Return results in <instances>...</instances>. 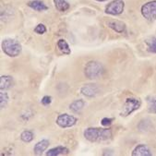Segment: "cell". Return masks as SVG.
<instances>
[{
    "mask_svg": "<svg viewBox=\"0 0 156 156\" xmlns=\"http://www.w3.org/2000/svg\"><path fill=\"white\" fill-rule=\"evenodd\" d=\"M69 149L66 147H62V146H58L55 148H53L51 150H49L46 152L47 156H57V155H64V154H68L69 153Z\"/></svg>",
    "mask_w": 156,
    "mask_h": 156,
    "instance_id": "12",
    "label": "cell"
},
{
    "mask_svg": "<svg viewBox=\"0 0 156 156\" xmlns=\"http://www.w3.org/2000/svg\"><path fill=\"white\" fill-rule=\"evenodd\" d=\"M34 32H35L36 34H44L46 32V27H45L44 24L40 23V24H38V25L35 27Z\"/></svg>",
    "mask_w": 156,
    "mask_h": 156,
    "instance_id": "22",
    "label": "cell"
},
{
    "mask_svg": "<svg viewBox=\"0 0 156 156\" xmlns=\"http://www.w3.org/2000/svg\"><path fill=\"white\" fill-rule=\"evenodd\" d=\"M80 91H81L82 94L85 95V96L93 97L98 93L99 89L95 84H87V85H85V86H83L81 88Z\"/></svg>",
    "mask_w": 156,
    "mask_h": 156,
    "instance_id": "8",
    "label": "cell"
},
{
    "mask_svg": "<svg viewBox=\"0 0 156 156\" xmlns=\"http://www.w3.org/2000/svg\"><path fill=\"white\" fill-rule=\"evenodd\" d=\"M125 4L123 0H114L105 8V12L110 15H120L124 11Z\"/></svg>",
    "mask_w": 156,
    "mask_h": 156,
    "instance_id": "7",
    "label": "cell"
},
{
    "mask_svg": "<svg viewBox=\"0 0 156 156\" xmlns=\"http://www.w3.org/2000/svg\"><path fill=\"white\" fill-rule=\"evenodd\" d=\"M132 155L133 156H151V152L146 145L140 144V145H138L134 149Z\"/></svg>",
    "mask_w": 156,
    "mask_h": 156,
    "instance_id": "10",
    "label": "cell"
},
{
    "mask_svg": "<svg viewBox=\"0 0 156 156\" xmlns=\"http://www.w3.org/2000/svg\"><path fill=\"white\" fill-rule=\"evenodd\" d=\"M107 25L118 34H123L126 30V24L120 20H110L107 22Z\"/></svg>",
    "mask_w": 156,
    "mask_h": 156,
    "instance_id": "9",
    "label": "cell"
},
{
    "mask_svg": "<svg viewBox=\"0 0 156 156\" xmlns=\"http://www.w3.org/2000/svg\"><path fill=\"white\" fill-rule=\"evenodd\" d=\"M104 72L103 66L96 61H90L85 66V75L87 78L93 80L102 76Z\"/></svg>",
    "mask_w": 156,
    "mask_h": 156,
    "instance_id": "3",
    "label": "cell"
},
{
    "mask_svg": "<svg viewBox=\"0 0 156 156\" xmlns=\"http://www.w3.org/2000/svg\"><path fill=\"white\" fill-rule=\"evenodd\" d=\"M57 47L59 48V50L65 54V55H69L71 53V50L69 48V44L64 40V39H61L57 42Z\"/></svg>",
    "mask_w": 156,
    "mask_h": 156,
    "instance_id": "17",
    "label": "cell"
},
{
    "mask_svg": "<svg viewBox=\"0 0 156 156\" xmlns=\"http://www.w3.org/2000/svg\"><path fill=\"white\" fill-rule=\"evenodd\" d=\"M49 146V141L47 140H43L39 142H37L34 146V153L37 155H41Z\"/></svg>",
    "mask_w": 156,
    "mask_h": 156,
    "instance_id": "13",
    "label": "cell"
},
{
    "mask_svg": "<svg viewBox=\"0 0 156 156\" xmlns=\"http://www.w3.org/2000/svg\"><path fill=\"white\" fill-rule=\"evenodd\" d=\"M84 137L89 141L98 142V141H104L109 140L112 137V132L108 129L89 128L85 129Z\"/></svg>",
    "mask_w": 156,
    "mask_h": 156,
    "instance_id": "1",
    "label": "cell"
},
{
    "mask_svg": "<svg viewBox=\"0 0 156 156\" xmlns=\"http://www.w3.org/2000/svg\"><path fill=\"white\" fill-rule=\"evenodd\" d=\"M28 6L30 8H32L33 9L36 10V11H39V12L48 9L47 6L43 1H41V0H34V1H30L28 3Z\"/></svg>",
    "mask_w": 156,
    "mask_h": 156,
    "instance_id": "11",
    "label": "cell"
},
{
    "mask_svg": "<svg viewBox=\"0 0 156 156\" xmlns=\"http://www.w3.org/2000/svg\"><path fill=\"white\" fill-rule=\"evenodd\" d=\"M97 1H100V2H103V1H106V0H97Z\"/></svg>",
    "mask_w": 156,
    "mask_h": 156,
    "instance_id": "25",
    "label": "cell"
},
{
    "mask_svg": "<svg viewBox=\"0 0 156 156\" xmlns=\"http://www.w3.org/2000/svg\"><path fill=\"white\" fill-rule=\"evenodd\" d=\"M141 14L142 16L149 20H153L156 19V0L148 2L141 7Z\"/></svg>",
    "mask_w": 156,
    "mask_h": 156,
    "instance_id": "5",
    "label": "cell"
},
{
    "mask_svg": "<svg viewBox=\"0 0 156 156\" xmlns=\"http://www.w3.org/2000/svg\"><path fill=\"white\" fill-rule=\"evenodd\" d=\"M147 44V50L150 53L156 54V37H152L146 41Z\"/></svg>",
    "mask_w": 156,
    "mask_h": 156,
    "instance_id": "18",
    "label": "cell"
},
{
    "mask_svg": "<svg viewBox=\"0 0 156 156\" xmlns=\"http://www.w3.org/2000/svg\"><path fill=\"white\" fill-rule=\"evenodd\" d=\"M0 99H1V101H0L1 102V108H5L9 102V96L7 94V92L1 91V93H0Z\"/></svg>",
    "mask_w": 156,
    "mask_h": 156,
    "instance_id": "21",
    "label": "cell"
},
{
    "mask_svg": "<svg viewBox=\"0 0 156 156\" xmlns=\"http://www.w3.org/2000/svg\"><path fill=\"white\" fill-rule=\"evenodd\" d=\"M51 102H52V97L51 96H48V95H46V96H44L43 97V99H42V101H41V103H42V105H49L50 104H51Z\"/></svg>",
    "mask_w": 156,
    "mask_h": 156,
    "instance_id": "24",
    "label": "cell"
},
{
    "mask_svg": "<svg viewBox=\"0 0 156 156\" xmlns=\"http://www.w3.org/2000/svg\"><path fill=\"white\" fill-rule=\"evenodd\" d=\"M77 123V118L68 114L59 115L56 118V124L61 128H70Z\"/></svg>",
    "mask_w": 156,
    "mask_h": 156,
    "instance_id": "6",
    "label": "cell"
},
{
    "mask_svg": "<svg viewBox=\"0 0 156 156\" xmlns=\"http://www.w3.org/2000/svg\"><path fill=\"white\" fill-rule=\"evenodd\" d=\"M148 110L150 113L156 114V96H152L148 99Z\"/></svg>",
    "mask_w": 156,
    "mask_h": 156,
    "instance_id": "19",
    "label": "cell"
},
{
    "mask_svg": "<svg viewBox=\"0 0 156 156\" xmlns=\"http://www.w3.org/2000/svg\"><path fill=\"white\" fill-rule=\"evenodd\" d=\"M55 6L57 10L64 12L69 9V4L66 1V0H54Z\"/></svg>",
    "mask_w": 156,
    "mask_h": 156,
    "instance_id": "16",
    "label": "cell"
},
{
    "mask_svg": "<svg viewBox=\"0 0 156 156\" xmlns=\"http://www.w3.org/2000/svg\"><path fill=\"white\" fill-rule=\"evenodd\" d=\"M141 103L140 101V99H136V98H128L125 102V104L123 105L122 107V111L120 113V115L122 116H128L131 113H133L134 111L138 110L140 106Z\"/></svg>",
    "mask_w": 156,
    "mask_h": 156,
    "instance_id": "4",
    "label": "cell"
},
{
    "mask_svg": "<svg viewBox=\"0 0 156 156\" xmlns=\"http://www.w3.org/2000/svg\"><path fill=\"white\" fill-rule=\"evenodd\" d=\"M20 139L22 140V141L24 142H30L34 140V133L30 130H25L21 133L20 135Z\"/></svg>",
    "mask_w": 156,
    "mask_h": 156,
    "instance_id": "20",
    "label": "cell"
},
{
    "mask_svg": "<svg viewBox=\"0 0 156 156\" xmlns=\"http://www.w3.org/2000/svg\"><path fill=\"white\" fill-rule=\"evenodd\" d=\"M13 85V79L10 76H1L0 79V89L1 90H8Z\"/></svg>",
    "mask_w": 156,
    "mask_h": 156,
    "instance_id": "14",
    "label": "cell"
},
{
    "mask_svg": "<svg viewBox=\"0 0 156 156\" xmlns=\"http://www.w3.org/2000/svg\"><path fill=\"white\" fill-rule=\"evenodd\" d=\"M2 49L7 55L16 57L21 52V45L15 39H5L2 42Z\"/></svg>",
    "mask_w": 156,
    "mask_h": 156,
    "instance_id": "2",
    "label": "cell"
},
{
    "mask_svg": "<svg viewBox=\"0 0 156 156\" xmlns=\"http://www.w3.org/2000/svg\"><path fill=\"white\" fill-rule=\"evenodd\" d=\"M113 120H114L113 118L105 117V118H103V119H102V121H101V124L103 125L104 127H108V126H110V125L112 124Z\"/></svg>",
    "mask_w": 156,
    "mask_h": 156,
    "instance_id": "23",
    "label": "cell"
},
{
    "mask_svg": "<svg viewBox=\"0 0 156 156\" xmlns=\"http://www.w3.org/2000/svg\"><path fill=\"white\" fill-rule=\"evenodd\" d=\"M84 105H85L84 101H82V100H76V101H74L73 103L70 104L69 109L73 113H80L83 109Z\"/></svg>",
    "mask_w": 156,
    "mask_h": 156,
    "instance_id": "15",
    "label": "cell"
}]
</instances>
